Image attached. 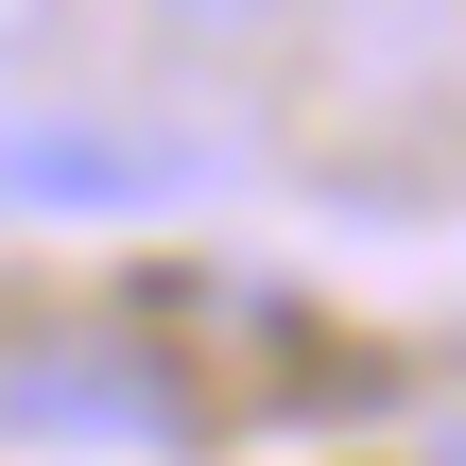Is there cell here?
I'll return each instance as SVG.
<instances>
[{
  "mask_svg": "<svg viewBox=\"0 0 466 466\" xmlns=\"http://www.w3.org/2000/svg\"><path fill=\"white\" fill-rule=\"evenodd\" d=\"M0 415H17V432H104V415H156V398H138L104 346H52V363L0 346Z\"/></svg>",
  "mask_w": 466,
  "mask_h": 466,
  "instance_id": "7a4b0ae2",
  "label": "cell"
},
{
  "mask_svg": "<svg viewBox=\"0 0 466 466\" xmlns=\"http://www.w3.org/2000/svg\"><path fill=\"white\" fill-rule=\"evenodd\" d=\"M52 35H69V0H0V69H17V52H52Z\"/></svg>",
  "mask_w": 466,
  "mask_h": 466,
  "instance_id": "277c9868",
  "label": "cell"
},
{
  "mask_svg": "<svg viewBox=\"0 0 466 466\" xmlns=\"http://www.w3.org/2000/svg\"><path fill=\"white\" fill-rule=\"evenodd\" d=\"M156 17H173V35H277L294 0H156Z\"/></svg>",
  "mask_w": 466,
  "mask_h": 466,
  "instance_id": "3957f363",
  "label": "cell"
},
{
  "mask_svg": "<svg viewBox=\"0 0 466 466\" xmlns=\"http://www.w3.org/2000/svg\"><path fill=\"white\" fill-rule=\"evenodd\" d=\"M173 156L121 121H0V208H156Z\"/></svg>",
  "mask_w": 466,
  "mask_h": 466,
  "instance_id": "6da1fadb",
  "label": "cell"
}]
</instances>
